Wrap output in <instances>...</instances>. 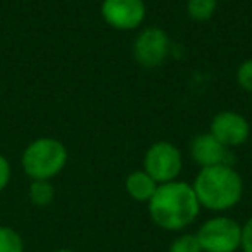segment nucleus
I'll return each instance as SVG.
<instances>
[{"mask_svg":"<svg viewBox=\"0 0 252 252\" xmlns=\"http://www.w3.org/2000/svg\"><path fill=\"white\" fill-rule=\"evenodd\" d=\"M147 204L151 220L168 231H178L192 224L200 211L192 185L178 180L159 185Z\"/></svg>","mask_w":252,"mask_h":252,"instance_id":"f257e3e1","label":"nucleus"},{"mask_svg":"<svg viewBox=\"0 0 252 252\" xmlns=\"http://www.w3.org/2000/svg\"><path fill=\"white\" fill-rule=\"evenodd\" d=\"M195 197L209 211H228L235 207L244 193L242 176L233 166L216 164L200 168L192 183Z\"/></svg>","mask_w":252,"mask_h":252,"instance_id":"f03ea898","label":"nucleus"},{"mask_svg":"<svg viewBox=\"0 0 252 252\" xmlns=\"http://www.w3.org/2000/svg\"><path fill=\"white\" fill-rule=\"evenodd\" d=\"M67 149L54 137H40L23 151L21 168L30 180H52L66 168Z\"/></svg>","mask_w":252,"mask_h":252,"instance_id":"7ed1b4c3","label":"nucleus"},{"mask_svg":"<svg viewBox=\"0 0 252 252\" xmlns=\"http://www.w3.org/2000/svg\"><path fill=\"white\" fill-rule=\"evenodd\" d=\"M202 252H235L242 242V226L228 216L207 220L195 235Z\"/></svg>","mask_w":252,"mask_h":252,"instance_id":"20e7f679","label":"nucleus"},{"mask_svg":"<svg viewBox=\"0 0 252 252\" xmlns=\"http://www.w3.org/2000/svg\"><path fill=\"white\" fill-rule=\"evenodd\" d=\"M183 169V158L180 149L171 142H156L144 156V171L158 185L175 182Z\"/></svg>","mask_w":252,"mask_h":252,"instance_id":"39448f33","label":"nucleus"},{"mask_svg":"<svg viewBox=\"0 0 252 252\" xmlns=\"http://www.w3.org/2000/svg\"><path fill=\"white\" fill-rule=\"evenodd\" d=\"M100 16L111 28L131 32L144 25L147 7L144 0H102Z\"/></svg>","mask_w":252,"mask_h":252,"instance_id":"423d86ee","label":"nucleus"},{"mask_svg":"<svg viewBox=\"0 0 252 252\" xmlns=\"http://www.w3.org/2000/svg\"><path fill=\"white\" fill-rule=\"evenodd\" d=\"M169 54V36L162 28L149 26L137 35L133 42V57L138 66L154 69L161 66Z\"/></svg>","mask_w":252,"mask_h":252,"instance_id":"0eeeda50","label":"nucleus"},{"mask_svg":"<svg viewBox=\"0 0 252 252\" xmlns=\"http://www.w3.org/2000/svg\"><path fill=\"white\" fill-rule=\"evenodd\" d=\"M209 133L226 149L240 147L251 137V125L240 112L221 111L211 119Z\"/></svg>","mask_w":252,"mask_h":252,"instance_id":"6e6552de","label":"nucleus"},{"mask_svg":"<svg viewBox=\"0 0 252 252\" xmlns=\"http://www.w3.org/2000/svg\"><path fill=\"white\" fill-rule=\"evenodd\" d=\"M228 149L209 131L195 135L190 142V158L199 168H209L216 164H228Z\"/></svg>","mask_w":252,"mask_h":252,"instance_id":"1a4fd4ad","label":"nucleus"},{"mask_svg":"<svg viewBox=\"0 0 252 252\" xmlns=\"http://www.w3.org/2000/svg\"><path fill=\"white\" fill-rule=\"evenodd\" d=\"M158 183L144 169L130 173L125 180L126 193L133 200H137V202H149L152 199V195L156 193V190H158Z\"/></svg>","mask_w":252,"mask_h":252,"instance_id":"9d476101","label":"nucleus"},{"mask_svg":"<svg viewBox=\"0 0 252 252\" xmlns=\"http://www.w3.org/2000/svg\"><path fill=\"white\" fill-rule=\"evenodd\" d=\"M28 197L33 206L47 207L54 202L56 197V189L49 180H32L28 189Z\"/></svg>","mask_w":252,"mask_h":252,"instance_id":"9b49d317","label":"nucleus"},{"mask_svg":"<svg viewBox=\"0 0 252 252\" xmlns=\"http://www.w3.org/2000/svg\"><path fill=\"white\" fill-rule=\"evenodd\" d=\"M187 14L197 23L209 21L218 9V0H187Z\"/></svg>","mask_w":252,"mask_h":252,"instance_id":"f8f14e48","label":"nucleus"},{"mask_svg":"<svg viewBox=\"0 0 252 252\" xmlns=\"http://www.w3.org/2000/svg\"><path fill=\"white\" fill-rule=\"evenodd\" d=\"M0 252H25V242L14 228L0 226Z\"/></svg>","mask_w":252,"mask_h":252,"instance_id":"ddd939ff","label":"nucleus"},{"mask_svg":"<svg viewBox=\"0 0 252 252\" xmlns=\"http://www.w3.org/2000/svg\"><path fill=\"white\" fill-rule=\"evenodd\" d=\"M169 252H202V249H200L195 235L187 233L173 242L171 247H169Z\"/></svg>","mask_w":252,"mask_h":252,"instance_id":"4468645a","label":"nucleus"},{"mask_svg":"<svg viewBox=\"0 0 252 252\" xmlns=\"http://www.w3.org/2000/svg\"><path fill=\"white\" fill-rule=\"evenodd\" d=\"M237 83L242 90L252 94V59H247L237 67Z\"/></svg>","mask_w":252,"mask_h":252,"instance_id":"2eb2a0df","label":"nucleus"},{"mask_svg":"<svg viewBox=\"0 0 252 252\" xmlns=\"http://www.w3.org/2000/svg\"><path fill=\"white\" fill-rule=\"evenodd\" d=\"M11 176H12L11 162H9V159L5 156L0 154V193L7 189L9 182H11Z\"/></svg>","mask_w":252,"mask_h":252,"instance_id":"dca6fc26","label":"nucleus"},{"mask_svg":"<svg viewBox=\"0 0 252 252\" xmlns=\"http://www.w3.org/2000/svg\"><path fill=\"white\" fill-rule=\"evenodd\" d=\"M240 247L244 252H252V218H249L247 223L242 226V242Z\"/></svg>","mask_w":252,"mask_h":252,"instance_id":"f3484780","label":"nucleus"},{"mask_svg":"<svg viewBox=\"0 0 252 252\" xmlns=\"http://www.w3.org/2000/svg\"><path fill=\"white\" fill-rule=\"evenodd\" d=\"M54 252H74V251H69V249H59V251H54Z\"/></svg>","mask_w":252,"mask_h":252,"instance_id":"a211bd4d","label":"nucleus"}]
</instances>
